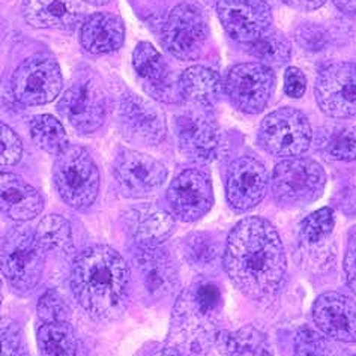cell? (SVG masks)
<instances>
[{
  "label": "cell",
  "instance_id": "1",
  "mask_svg": "<svg viewBox=\"0 0 356 356\" xmlns=\"http://www.w3.org/2000/svg\"><path fill=\"white\" fill-rule=\"evenodd\" d=\"M222 266L239 292L252 301L274 298L283 283L287 261L277 229L265 218L247 217L229 233Z\"/></svg>",
  "mask_w": 356,
  "mask_h": 356
},
{
  "label": "cell",
  "instance_id": "2",
  "mask_svg": "<svg viewBox=\"0 0 356 356\" xmlns=\"http://www.w3.org/2000/svg\"><path fill=\"white\" fill-rule=\"evenodd\" d=\"M129 286L128 264L108 245H92L72 261L71 292L79 305L95 321L111 322L124 314Z\"/></svg>",
  "mask_w": 356,
  "mask_h": 356
},
{
  "label": "cell",
  "instance_id": "3",
  "mask_svg": "<svg viewBox=\"0 0 356 356\" xmlns=\"http://www.w3.org/2000/svg\"><path fill=\"white\" fill-rule=\"evenodd\" d=\"M222 295L218 284L200 278L182 290L173 307L168 344L185 353L208 352L218 334Z\"/></svg>",
  "mask_w": 356,
  "mask_h": 356
},
{
  "label": "cell",
  "instance_id": "4",
  "mask_svg": "<svg viewBox=\"0 0 356 356\" xmlns=\"http://www.w3.org/2000/svg\"><path fill=\"white\" fill-rule=\"evenodd\" d=\"M47 251L35 236V230L17 226L6 233L0 248V270L15 292L27 295L40 284Z\"/></svg>",
  "mask_w": 356,
  "mask_h": 356
},
{
  "label": "cell",
  "instance_id": "5",
  "mask_svg": "<svg viewBox=\"0 0 356 356\" xmlns=\"http://www.w3.org/2000/svg\"><path fill=\"white\" fill-rule=\"evenodd\" d=\"M58 110L79 133L98 131L107 118V93L99 74L86 65L77 68Z\"/></svg>",
  "mask_w": 356,
  "mask_h": 356
},
{
  "label": "cell",
  "instance_id": "6",
  "mask_svg": "<svg viewBox=\"0 0 356 356\" xmlns=\"http://www.w3.org/2000/svg\"><path fill=\"white\" fill-rule=\"evenodd\" d=\"M53 182L59 197L74 209H86L99 193V170L86 149L70 145L56 156Z\"/></svg>",
  "mask_w": 356,
  "mask_h": 356
},
{
  "label": "cell",
  "instance_id": "7",
  "mask_svg": "<svg viewBox=\"0 0 356 356\" xmlns=\"http://www.w3.org/2000/svg\"><path fill=\"white\" fill-rule=\"evenodd\" d=\"M326 185L323 167L312 158H284L277 164L270 179L273 195L286 208L305 206L321 199Z\"/></svg>",
  "mask_w": 356,
  "mask_h": 356
},
{
  "label": "cell",
  "instance_id": "8",
  "mask_svg": "<svg viewBox=\"0 0 356 356\" xmlns=\"http://www.w3.org/2000/svg\"><path fill=\"white\" fill-rule=\"evenodd\" d=\"M259 145L278 158H296L308 151L313 140L310 120L301 110L293 107L278 108L261 120Z\"/></svg>",
  "mask_w": 356,
  "mask_h": 356
},
{
  "label": "cell",
  "instance_id": "9",
  "mask_svg": "<svg viewBox=\"0 0 356 356\" xmlns=\"http://www.w3.org/2000/svg\"><path fill=\"white\" fill-rule=\"evenodd\" d=\"M275 74L260 62L239 63L230 68L224 81V92L236 110L259 115L274 95Z\"/></svg>",
  "mask_w": 356,
  "mask_h": 356
},
{
  "label": "cell",
  "instance_id": "10",
  "mask_svg": "<svg viewBox=\"0 0 356 356\" xmlns=\"http://www.w3.org/2000/svg\"><path fill=\"white\" fill-rule=\"evenodd\" d=\"M63 77L51 56H32L18 65L11 80L14 98L24 106H44L59 97Z\"/></svg>",
  "mask_w": 356,
  "mask_h": 356
},
{
  "label": "cell",
  "instance_id": "11",
  "mask_svg": "<svg viewBox=\"0 0 356 356\" xmlns=\"http://www.w3.org/2000/svg\"><path fill=\"white\" fill-rule=\"evenodd\" d=\"M209 27L200 8L181 3L175 6L163 27L165 50L181 60L199 59L208 41Z\"/></svg>",
  "mask_w": 356,
  "mask_h": 356
},
{
  "label": "cell",
  "instance_id": "12",
  "mask_svg": "<svg viewBox=\"0 0 356 356\" xmlns=\"http://www.w3.org/2000/svg\"><path fill=\"white\" fill-rule=\"evenodd\" d=\"M175 133L181 152L197 163H209L218 156L221 134L211 107L191 106L175 119Z\"/></svg>",
  "mask_w": 356,
  "mask_h": 356
},
{
  "label": "cell",
  "instance_id": "13",
  "mask_svg": "<svg viewBox=\"0 0 356 356\" xmlns=\"http://www.w3.org/2000/svg\"><path fill=\"white\" fill-rule=\"evenodd\" d=\"M314 97L326 116L356 118V63L335 62L325 67L316 79Z\"/></svg>",
  "mask_w": 356,
  "mask_h": 356
},
{
  "label": "cell",
  "instance_id": "14",
  "mask_svg": "<svg viewBox=\"0 0 356 356\" xmlns=\"http://www.w3.org/2000/svg\"><path fill=\"white\" fill-rule=\"evenodd\" d=\"M118 127L128 142L140 146H156L164 142L167 124L163 111L152 102L125 92L118 104Z\"/></svg>",
  "mask_w": 356,
  "mask_h": 356
},
{
  "label": "cell",
  "instance_id": "15",
  "mask_svg": "<svg viewBox=\"0 0 356 356\" xmlns=\"http://www.w3.org/2000/svg\"><path fill=\"white\" fill-rule=\"evenodd\" d=\"M113 176L125 197L142 199L161 188L167 168L151 155L120 149L113 161Z\"/></svg>",
  "mask_w": 356,
  "mask_h": 356
},
{
  "label": "cell",
  "instance_id": "16",
  "mask_svg": "<svg viewBox=\"0 0 356 356\" xmlns=\"http://www.w3.org/2000/svg\"><path fill=\"white\" fill-rule=\"evenodd\" d=\"M133 269L140 292L152 302L172 296L179 286L175 261L161 247L137 245L133 254Z\"/></svg>",
  "mask_w": 356,
  "mask_h": 356
},
{
  "label": "cell",
  "instance_id": "17",
  "mask_svg": "<svg viewBox=\"0 0 356 356\" xmlns=\"http://www.w3.org/2000/svg\"><path fill=\"white\" fill-rule=\"evenodd\" d=\"M172 213L184 222L203 218L213 206V188L209 175L202 168H188L177 175L167 190Z\"/></svg>",
  "mask_w": 356,
  "mask_h": 356
},
{
  "label": "cell",
  "instance_id": "18",
  "mask_svg": "<svg viewBox=\"0 0 356 356\" xmlns=\"http://www.w3.org/2000/svg\"><path fill=\"white\" fill-rule=\"evenodd\" d=\"M217 13L230 38L245 45L273 26V13L265 0H218Z\"/></svg>",
  "mask_w": 356,
  "mask_h": 356
},
{
  "label": "cell",
  "instance_id": "19",
  "mask_svg": "<svg viewBox=\"0 0 356 356\" xmlns=\"http://www.w3.org/2000/svg\"><path fill=\"white\" fill-rule=\"evenodd\" d=\"M269 177L265 165L252 156L235 159L227 170L226 195L232 209L247 212L264 202Z\"/></svg>",
  "mask_w": 356,
  "mask_h": 356
},
{
  "label": "cell",
  "instance_id": "20",
  "mask_svg": "<svg viewBox=\"0 0 356 356\" xmlns=\"http://www.w3.org/2000/svg\"><path fill=\"white\" fill-rule=\"evenodd\" d=\"M133 67L147 95L165 104H179V81L152 44L140 42L133 53Z\"/></svg>",
  "mask_w": 356,
  "mask_h": 356
},
{
  "label": "cell",
  "instance_id": "21",
  "mask_svg": "<svg viewBox=\"0 0 356 356\" xmlns=\"http://www.w3.org/2000/svg\"><path fill=\"white\" fill-rule=\"evenodd\" d=\"M334 212L322 208L302 221L299 229V261L308 270H323L334 261L335 251L331 245L334 232Z\"/></svg>",
  "mask_w": 356,
  "mask_h": 356
},
{
  "label": "cell",
  "instance_id": "22",
  "mask_svg": "<svg viewBox=\"0 0 356 356\" xmlns=\"http://www.w3.org/2000/svg\"><path fill=\"white\" fill-rule=\"evenodd\" d=\"M313 321L322 334L335 341H356V301L349 296L327 292L313 305Z\"/></svg>",
  "mask_w": 356,
  "mask_h": 356
},
{
  "label": "cell",
  "instance_id": "23",
  "mask_svg": "<svg viewBox=\"0 0 356 356\" xmlns=\"http://www.w3.org/2000/svg\"><path fill=\"white\" fill-rule=\"evenodd\" d=\"M24 20L36 29L74 31L84 22L86 2L84 0H24Z\"/></svg>",
  "mask_w": 356,
  "mask_h": 356
},
{
  "label": "cell",
  "instance_id": "24",
  "mask_svg": "<svg viewBox=\"0 0 356 356\" xmlns=\"http://www.w3.org/2000/svg\"><path fill=\"white\" fill-rule=\"evenodd\" d=\"M125 229L138 247H159L172 236L175 220L170 213L154 204H140L128 209L124 217Z\"/></svg>",
  "mask_w": 356,
  "mask_h": 356
},
{
  "label": "cell",
  "instance_id": "25",
  "mask_svg": "<svg viewBox=\"0 0 356 356\" xmlns=\"http://www.w3.org/2000/svg\"><path fill=\"white\" fill-rule=\"evenodd\" d=\"M44 209L40 191L22 176L0 172V212L14 221H31Z\"/></svg>",
  "mask_w": 356,
  "mask_h": 356
},
{
  "label": "cell",
  "instance_id": "26",
  "mask_svg": "<svg viewBox=\"0 0 356 356\" xmlns=\"http://www.w3.org/2000/svg\"><path fill=\"white\" fill-rule=\"evenodd\" d=\"M125 41V24L119 15L97 13L84 18L80 29L83 49L92 54H107L119 50Z\"/></svg>",
  "mask_w": 356,
  "mask_h": 356
},
{
  "label": "cell",
  "instance_id": "27",
  "mask_svg": "<svg viewBox=\"0 0 356 356\" xmlns=\"http://www.w3.org/2000/svg\"><path fill=\"white\" fill-rule=\"evenodd\" d=\"M222 80L217 71L206 67H191L185 70L179 79L182 101L190 106L213 107L221 98Z\"/></svg>",
  "mask_w": 356,
  "mask_h": 356
},
{
  "label": "cell",
  "instance_id": "28",
  "mask_svg": "<svg viewBox=\"0 0 356 356\" xmlns=\"http://www.w3.org/2000/svg\"><path fill=\"white\" fill-rule=\"evenodd\" d=\"M182 256L200 275L217 274L222 266V243L208 232H194L182 242Z\"/></svg>",
  "mask_w": 356,
  "mask_h": 356
},
{
  "label": "cell",
  "instance_id": "29",
  "mask_svg": "<svg viewBox=\"0 0 356 356\" xmlns=\"http://www.w3.org/2000/svg\"><path fill=\"white\" fill-rule=\"evenodd\" d=\"M213 344L226 356H273L266 335L252 325L238 331H218Z\"/></svg>",
  "mask_w": 356,
  "mask_h": 356
},
{
  "label": "cell",
  "instance_id": "30",
  "mask_svg": "<svg viewBox=\"0 0 356 356\" xmlns=\"http://www.w3.org/2000/svg\"><path fill=\"white\" fill-rule=\"evenodd\" d=\"M317 147L332 161H356V128L350 125H326L317 137Z\"/></svg>",
  "mask_w": 356,
  "mask_h": 356
},
{
  "label": "cell",
  "instance_id": "31",
  "mask_svg": "<svg viewBox=\"0 0 356 356\" xmlns=\"http://www.w3.org/2000/svg\"><path fill=\"white\" fill-rule=\"evenodd\" d=\"M41 356H76L77 339L70 322L41 323L36 332Z\"/></svg>",
  "mask_w": 356,
  "mask_h": 356
},
{
  "label": "cell",
  "instance_id": "32",
  "mask_svg": "<svg viewBox=\"0 0 356 356\" xmlns=\"http://www.w3.org/2000/svg\"><path fill=\"white\" fill-rule=\"evenodd\" d=\"M31 136L33 143L50 155L58 156L70 146L62 122L50 115H40L32 119Z\"/></svg>",
  "mask_w": 356,
  "mask_h": 356
},
{
  "label": "cell",
  "instance_id": "33",
  "mask_svg": "<svg viewBox=\"0 0 356 356\" xmlns=\"http://www.w3.org/2000/svg\"><path fill=\"white\" fill-rule=\"evenodd\" d=\"M247 47L251 56H254L260 63L266 65L269 68L283 67L292 54V44L283 33L274 29H269L254 42L247 44Z\"/></svg>",
  "mask_w": 356,
  "mask_h": 356
},
{
  "label": "cell",
  "instance_id": "34",
  "mask_svg": "<svg viewBox=\"0 0 356 356\" xmlns=\"http://www.w3.org/2000/svg\"><path fill=\"white\" fill-rule=\"evenodd\" d=\"M35 236L45 248V251H65L72 250V229L67 218L60 215H47L35 230Z\"/></svg>",
  "mask_w": 356,
  "mask_h": 356
},
{
  "label": "cell",
  "instance_id": "35",
  "mask_svg": "<svg viewBox=\"0 0 356 356\" xmlns=\"http://www.w3.org/2000/svg\"><path fill=\"white\" fill-rule=\"evenodd\" d=\"M36 314L42 323L70 322L71 310L58 290H47L36 305Z\"/></svg>",
  "mask_w": 356,
  "mask_h": 356
},
{
  "label": "cell",
  "instance_id": "36",
  "mask_svg": "<svg viewBox=\"0 0 356 356\" xmlns=\"http://www.w3.org/2000/svg\"><path fill=\"white\" fill-rule=\"evenodd\" d=\"M0 356H31L20 325L0 316Z\"/></svg>",
  "mask_w": 356,
  "mask_h": 356
},
{
  "label": "cell",
  "instance_id": "37",
  "mask_svg": "<svg viewBox=\"0 0 356 356\" xmlns=\"http://www.w3.org/2000/svg\"><path fill=\"white\" fill-rule=\"evenodd\" d=\"M295 356H332V350L323 335L312 327H302L295 340Z\"/></svg>",
  "mask_w": 356,
  "mask_h": 356
},
{
  "label": "cell",
  "instance_id": "38",
  "mask_svg": "<svg viewBox=\"0 0 356 356\" xmlns=\"http://www.w3.org/2000/svg\"><path fill=\"white\" fill-rule=\"evenodd\" d=\"M23 156V142L15 131L0 122V167H9Z\"/></svg>",
  "mask_w": 356,
  "mask_h": 356
},
{
  "label": "cell",
  "instance_id": "39",
  "mask_svg": "<svg viewBox=\"0 0 356 356\" xmlns=\"http://www.w3.org/2000/svg\"><path fill=\"white\" fill-rule=\"evenodd\" d=\"M307 90V79L304 76V72L290 67L284 72V92L286 95L290 98H301Z\"/></svg>",
  "mask_w": 356,
  "mask_h": 356
},
{
  "label": "cell",
  "instance_id": "40",
  "mask_svg": "<svg viewBox=\"0 0 356 356\" xmlns=\"http://www.w3.org/2000/svg\"><path fill=\"white\" fill-rule=\"evenodd\" d=\"M298 38L305 50H322L326 45V33L317 26H302L298 32Z\"/></svg>",
  "mask_w": 356,
  "mask_h": 356
},
{
  "label": "cell",
  "instance_id": "41",
  "mask_svg": "<svg viewBox=\"0 0 356 356\" xmlns=\"http://www.w3.org/2000/svg\"><path fill=\"white\" fill-rule=\"evenodd\" d=\"M343 269L346 274V280L353 293H356V233L350 236L348 250H346Z\"/></svg>",
  "mask_w": 356,
  "mask_h": 356
},
{
  "label": "cell",
  "instance_id": "42",
  "mask_svg": "<svg viewBox=\"0 0 356 356\" xmlns=\"http://www.w3.org/2000/svg\"><path fill=\"white\" fill-rule=\"evenodd\" d=\"M143 356H188L170 344H152L145 349Z\"/></svg>",
  "mask_w": 356,
  "mask_h": 356
},
{
  "label": "cell",
  "instance_id": "43",
  "mask_svg": "<svg viewBox=\"0 0 356 356\" xmlns=\"http://www.w3.org/2000/svg\"><path fill=\"white\" fill-rule=\"evenodd\" d=\"M283 2L295 9H299V11H313V9L321 8L325 3V0H283Z\"/></svg>",
  "mask_w": 356,
  "mask_h": 356
},
{
  "label": "cell",
  "instance_id": "44",
  "mask_svg": "<svg viewBox=\"0 0 356 356\" xmlns=\"http://www.w3.org/2000/svg\"><path fill=\"white\" fill-rule=\"evenodd\" d=\"M332 2L343 14L356 17V0H332Z\"/></svg>",
  "mask_w": 356,
  "mask_h": 356
},
{
  "label": "cell",
  "instance_id": "45",
  "mask_svg": "<svg viewBox=\"0 0 356 356\" xmlns=\"http://www.w3.org/2000/svg\"><path fill=\"white\" fill-rule=\"evenodd\" d=\"M84 2L90 3V5H93V6H104V5L110 3L111 0H84Z\"/></svg>",
  "mask_w": 356,
  "mask_h": 356
},
{
  "label": "cell",
  "instance_id": "46",
  "mask_svg": "<svg viewBox=\"0 0 356 356\" xmlns=\"http://www.w3.org/2000/svg\"><path fill=\"white\" fill-rule=\"evenodd\" d=\"M3 301V295H2V280H0V305H2Z\"/></svg>",
  "mask_w": 356,
  "mask_h": 356
},
{
  "label": "cell",
  "instance_id": "47",
  "mask_svg": "<svg viewBox=\"0 0 356 356\" xmlns=\"http://www.w3.org/2000/svg\"><path fill=\"white\" fill-rule=\"evenodd\" d=\"M352 356H356V355H352Z\"/></svg>",
  "mask_w": 356,
  "mask_h": 356
}]
</instances>
